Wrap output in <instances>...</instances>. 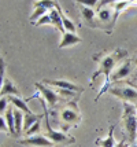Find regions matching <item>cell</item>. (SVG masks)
I'll return each instance as SVG.
<instances>
[{
  "instance_id": "1",
  "label": "cell",
  "mask_w": 137,
  "mask_h": 147,
  "mask_svg": "<svg viewBox=\"0 0 137 147\" xmlns=\"http://www.w3.org/2000/svg\"><path fill=\"white\" fill-rule=\"evenodd\" d=\"M128 57V51L124 50V48H117L115 51H112L111 54H102V55H98L95 57L99 61V69L91 77V81H95L99 76L104 74V81H108L111 83V73H112V69L117 62H119L121 59Z\"/></svg>"
},
{
  "instance_id": "2",
  "label": "cell",
  "mask_w": 137,
  "mask_h": 147,
  "mask_svg": "<svg viewBox=\"0 0 137 147\" xmlns=\"http://www.w3.org/2000/svg\"><path fill=\"white\" fill-rule=\"evenodd\" d=\"M137 111L136 106L129 102L124 103V125L129 142H134L137 136Z\"/></svg>"
},
{
  "instance_id": "3",
  "label": "cell",
  "mask_w": 137,
  "mask_h": 147,
  "mask_svg": "<svg viewBox=\"0 0 137 147\" xmlns=\"http://www.w3.org/2000/svg\"><path fill=\"white\" fill-rule=\"evenodd\" d=\"M43 109H44V120H45V129H47V134L45 136L49 139L51 142L55 143V146H67V144H72L76 142L74 138H70L67 136L66 134L60 132V131H53L51 124H49V118H48V109H47V105L43 103L41 105Z\"/></svg>"
},
{
  "instance_id": "4",
  "label": "cell",
  "mask_w": 137,
  "mask_h": 147,
  "mask_svg": "<svg viewBox=\"0 0 137 147\" xmlns=\"http://www.w3.org/2000/svg\"><path fill=\"white\" fill-rule=\"evenodd\" d=\"M34 87L39 90V92L43 95L44 98V102L48 103V106L49 107H53L59 100H62V96L56 94V91H53L49 88V85H45L44 83H36L34 84Z\"/></svg>"
},
{
  "instance_id": "5",
  "label": "cell",
  "mask_w": 137,
  "mask_h": 147,
  "mask_svg": "<svg viewBox=\"0 0 137 147\" xmlns=\"http://www.w3.org/2000/svg\"><path fill=\"white\" fill-rule=\"evenodd\" d=\"M110 94L124 99L125 102L137 103V90L134 87H111Z\"/></svg>"
},
{
  "instance_id": "6",
  "label": "cell",
  "mask_w": 137,
  "mask_h": 147,
  "mask_svg": "<svg viewBox=\"0 0 137 147\" xmlns=\"http://www.w3.org/2000/svg\"><path fill=\"white\" fill-rule=\"evenodd\" d=\"M60 120L65 124V129H67V127L70 124H78L80 120H81V115L78 113V109L77 106L73 103L70 106H67L60 111Z\"/></svg>"
},
{
  "instance_id": "7",
  "label": "cell",
  "mask_w": 137,
  "mask_h": 147,
  "mask_svg": "<svg viewBox=\"0 0 137 147\" xmlns=\"http://www.w3.org/2000/svg\"><path fill=\"white\" fill-rule=\"evenodd\" d=\"M19 144L26 147H53L55 143L51 142L45 135H33V136H29L23 140H18Z\"/></svg>"
},
{
  "instance_id": "8",
  "label": "cell",
  "mask_w": 137,
  "mask_h": 147,
  "mask_svg": "<svg viewBox=\"0 0 137 147\" xmlns=\"http://www.w3.org/2000/svg\"><path fill=\"white\" fill-rule=\"evenodd\" d=\"M43 83L45 85H52V87H56V88H60V90H69L73 91V92H81V87L73 84L72 81H66V80H43Z\"/></svg>"
},
{
  "instance_id": "9",
  "label": "cell",
  "mask_w": 137,
  "mask_h": 147,
  "mask_svg": "<svg viewBox=\"0 0 137 147\" xmlns=\"http://www.w3.org/2000/svg\"><path fill=\"white\" fill-rule=\"evenodd\" d=\"M80 11H81V15L84 18V22L88 26H91V28H100L99 22H96L98 15H96L93 8H89V7H85L80 4Z\"/></svg>"
},
{
  "instance_id": "10",
  "label": "cell",
  "mask_w": 137,
  "mask_h": 147,
  "mask_svg": "<svg viewBox=\"0 0 137 147\" xmlns=\"http://www.w3.org/2000/svg\"><path fill=\"white\" fill-rule=\"evenodd\" d=\"M130 71H132L130 61H125L121 66H118L117 70L114 71V73H111V77H110L111 83L112 81H118V80H122V78H126V77L130 74Z\"/></svg>"
},
{
  "instance_id": "11",
  "label": "cell",
  "mask_w": 137,
  "mask_h": 147,
  "mask_svg": "<svg viewBox=\"0 0 137 147\" xmlns=\"http://www.w3.org/2000/svg\"><path fill=\"white\" fill-rule=\"evenodd\" d=\"M0 94L1 96H19V90L13 84V81H10L8 78H3L1 80V88H0Z\"/></svg>"
},
{
  "instance_id": "12",
  "label": "cell",
  "mask_w": 137,
  "mask_h": 147,
  "mask_svg": "<svg viewBox=\"0 0 137 147\" xmlns=\"http://www.w3.org/2000/svg\"><path fill=\"white\" fill-rule=\"evenodd\" d=\"M82 41V38L77 36L76 33L72 32H66L63 33V37H62V41L59 43V48H66V47H70V45L78 44Z\"/></svg>"
},
{
  "instance_id": "13",
  "label": "cell",
  "mask_w": 137,
  "mask_h": 147,
  "mask_svg": "<svg viewBox=\"0 0 137 147\" xmlns=\"http://www.w3.org/2000/svg\"><path fill=\"white\" fill-rule=\"evenodd\" d=\"M114 129H115V125H111L108 128V134L106 138L103 139H98L96 140V144L99 147H115V140H114Z\"/></svg>"
},
{
  "instance_id": "14",
  "label": "cell",
  "mask_w": 137,
  "mask_h": 147,
  "mask_svg": "<svg viewBox=\"0 0 137 147\" xmlns=\"http://www.w3.org/2000/svg\"><path fill=\"white\" fill-rule=\"evenodd\" d=\"M49 17H51V19H52V25L58 29L59 32L62 33H66V29H65V25H63V21H62V17H60V14H59V11L56 10V7L55 8H52L51 11H49Z\"/></svg>"
},
{
  "instance_id": "15",
  "label": "cell",
  "mask_w": 137,
  "mask_h": 147,
  "mask_svg": "<svg viewBox=\"0 0 137 147\" xmlns=\"http://www.w3.org/2000/svg\"><path fill=\"white\" fill-rule=\"evenodd\" d=\"M8 98V100L13 103L14 106L17 107V109H19V110H22L25 114H32L33 111L29 107H27V105H26V102L25 100H22L19 96H14V95H10V96H7Z\"/></svg>"
},
{
  "instance_id": "16",
  "label": "cell",
  "mask_w": 137,
  "mask_h": 147,
  "mask_svg": "<svg viewBox=\"0 0 137 147\" xmlns=\"http://www.w3.org/2000/svg\"><path fill=\"white\" fill-rule=\"evenodd\" d=\"M23 118H25V113L19 109H14V121H15V129H17V135L19 136L23 131Z\"/></svg>"
},
{
  "instance_id": "17",
  "label": "cell",
  "mask_w": 137,
  "mask_h": 147,
  "mask_svg": "<svg viewBox=\"0 0 137 147\" xmlns=\"http://www.w3.org/2000/svg\"><path fill=\"white\" fill-rule=\"evenodd\" d=\"M6 121L8 124V131L11 136H18L17 135V129H15V121H14V109H7L6 111Z\"/></svg>"
},
{
  "instance_id": "18",
  "label": "cell",
  "mask_w": 137,
  "mask_h": 147,
  "mask_svg": "<svg viewBox=\"0 0 137 147\" xmlns=\"http://www.w3.org/2000/svg\"><path fill=\"white\" fill-rule=\"evenodd\" d=\"M40 120H41V115H39V114H34V113H32V114H25V118H23V131L27 132V131L30 129V127L34 125V124L37 121H40Z\"/></svg>"
},
{
  "instance_id": "19",
  "label": "cell",
  "mask_w": 137,
  "mask_h": 147,
  "mask_svg": "<svg viewBox=\"0 0 137 147\" xmlns=\"http://www.w3.org/2000/svg\"><path fill=\"white\" fill-rule=\"evenodd\" d=\"M56 10L59 11V14H60V17H62V21H63V25H65V29H66V32H72V33H76V25L73 24L70 19L66 17L65 14H63V11H62V8H60V6H59V3L56 4Z\"/></svg>"
},
{
  "instance_id": "20",
  "label": "cell",
  "mask_w": 137,
  "mask_h": 147,
  "mask_svg": "<svg viewBox=\"0 0 137 147\" xmlns=\"http://www.w3.org/2000/svg\"><path fill=\"white\" fill-rule=\"evenodd\" d=\"M98 19L100 22H104V24H107L108 26H111L112 14H111V11L108 8H104V10L102 8V10H99V13H98Z\"/></svg>"
},
{
  "instance_id": "21",
  "label": "cell",
  "mask_w": 137,
  "mask_h": 147,
  "mask_svg": "<svg viewBox=\"0 0 137 147\" xmlns=\"http://www.w3.org/2000/svg\"><path fill=\"white\" fill-rule=\"evenodd\" d=\"M56 4H58L56 0H36V1L33 3L34 8H36V7H43V8H47L48 11H51L52 8H55Z\"/></svg>"
},
{
  "instance_id": "22",
  "label": "cell",
  "mask_w": 137,
  "mask_h": 147,
  "mask_svg": "<svg viewBox=\"0 0 137 147\" xmlns=\"http://www.w3.org/2000/svg\"><path fill=\"white\" fill-rule=\"evenodd\" d=\"M47 13H48V10H47V8H43V7H36V10H34V13L30 15L29 21H30L33 25H34V24H36V22H37V21H39L43 15H45Z\"/></svg>"
},
{
  "instance_id": "23",
  "label": "cell",
  "mask_w": 137,
  "mask_h": 147,
  "mask_svg": "<svg viewBox=\"0 0 137 147\" xmlns=\"http://www.w3.org/2000/svg\"><path fill=\"white\" fill-rule=\"evenodd\" d=\"M41 25H52V19L49 17V11H48L45 15H43V17L34 24V26H41Z\"/></svg>"
},
{
  "instance_id": "24",
  "label": "cell",
  "mask_w": 137,
  "mask_h": 147,
  "mask_svg": "<svg viewBox=\"0 0 137 147\" xmlns=\"http://www.w3.org/2000/svg\"><path fill=\"white\" fill-rule=\"evenodd\" d=\"M76 3H78L81 6H85V7H89V8H93V7L98 4L99 0H74Z\"/></svg>"
},
{
  "instance_id": "25",
  "label": "cell",
  "mask_w": 137,
  "mask_h": 147,
  "mask_svg": "<svg viewBox=\"0 0 137 147\" xmlns=\"http://www.w3.org/2000/svg\"><path fill=\"white\" fill-rule=\"evenodd\" d=\"M40 125H41V124H40V121H37L36 124H34V125H32V127H30V129H29L27 132H25V134H26V136H33V135H37V134H39Z\"/></svg>"
},
{
  "instance_id": "26",
  "label": "cell",
  "mask_w": 137,
  "mask_h": 147,
  "mask_svg": "<svg viewBox=\"0 0 137 147\" xmlns=\"http://www.w3.org/2000/svg\"><path fill=\"white\" fill-rule=\"evenodd\" d=\"M0 129H1V132H8V134H10V131H8V124H7L4 115L0 117Z\"/></svg>"
},
{
  "instance_id": "27",
  "label": "cell",
  "mask_w": 137,
  "mask_h": 147,
  "mask_svg": "<svg viewBox=\"0 0 137 147\" xmlns=\"http://www.w3.org/2000/svg\"><path fill=\"white\" fill-rule=\"evenodd\" d=\"M7 102H8V98L7 96H1V99H0V111H1L3 115H4V110L7 107Z\"/></svg>"
},
{
  "instance_id": "28",
  "label": "cell",
  "mask_w": 137,
  "mask_h": 147,
  "mask_svg": "<svg viewBox=\"0 0 137 147\" xmlns=\"http://www.w3.org/2000/svg\"><path fill=\"white\" fill-rule=\"evenodd\" d=\"M118 1H122V0H100L99 1V4H98V8L99 10H102L103 8V6H106V4H111V3H118Z\"/></svg>"
},
{
  "instance_id": "29",
  "label": "cell",
  "mask_w": 137,
  "mask_h": 147,
  "mask_svg": "<svg viewBox=\"0 0 137 147\" xmlns=\"http://www.w3.org/2000/svg\"><path fill=\"white\" fill-rule=\"evenodd\" d=\"M56 92H58V94H59L60 96H69V98H73V96L76 95V94H74L73 91H69V90H60V88H59V90L56 91Z\"/></svg>"
},
{
  "instance_id": "30",
  "label": "cell",
  "mask_w": 137,
  "mask_h": 147,
  "mask_svg": "<svg viewBox=\"0 0 137 147\" xmlns=\"http://www.w3.org/2000/svg\"><path fill=\"white\" fill-rule=\"evenodd\" d=\"M128 140H129V139L124 138V139L119 142V143H117V146H115V147H128Z\"/></svg>"
},
{
  "instance_id": "31",
  "label": "cell",
  "mask_w": 137,
  "mask_h": 147,
  "mask_svg": "<svg viewBox=\"0 0 137 147\" xmlns=\"http://www.w3.org/2000/svg\"><path fill=\"white\" fill-rule=\"evenodd\" d=\"M0 69H1V70H0V74H1V80H3V78H4V61H3V59L0 61Z\"/></svg>"
},
{
  "instance_id": "32",
  "label": "cell",
  "mask_w": 137,
  "mask_h": 147,
  "mask_svg": "<svg viewBox=\"0 0 137 147\" xmlns=\"http://www.w3.org/2000/svg\"><path fill=\"white\" fill-rule=\"evenodd\" d=\"M130 85H132V87H134V88H136V90H137V84H133V83H130Z\"/></svg>"
},
{
  "instance_id": "33",
  "label": "cell",
  "mask_w": 137,
  "mask_h": 147,
  "mask_svg": "<svg viewBox=\"0 0 137 147\" xmlns=\"http://www.w3.org/2000/svg\"><path fill=\"white\" fill-rule=\"evenodd\" d=\"M129 147H137V144H130Z\"/></svg>"
},
{
  "instance_id": "34",
  "label": "cell",
  "mask_w": 137,
  "mask_h": 147,
  "mask_svg": "<svg viewBox=\"0 0 137 147\" xmlns=\"http://www.w3.org/2000/svg\"><path fill=\"white\" fill-rule=\"evenodd\" d=\"M136 111H137V105H136Z\"/></svg>"
},
{
  "instance_id": "35",
  "label": "cell",
  "mask_w": 137,
  "mask_h": 147,
  "mask_svg": "<svg viewBox=\"0 0 137 147\" xmlns=\"http://www.w3.org/2000/svg\"><path fill=\"white\" fill-rule=\"evenodd\" d=\"M136 65H137V59H136Z\"/></svg>"
}]
</instances>
